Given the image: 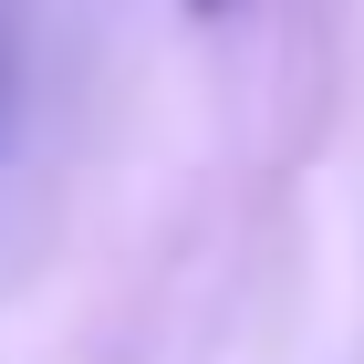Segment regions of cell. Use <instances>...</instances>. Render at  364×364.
Returning <instances> with one entry per match:
<instances>
[{
	"label": "cell",
	"instance_id": "cell-1",
	"mask_svg": "<svg viewBox=\"0 0 364 364\" xmlns=\"http://www.w3.org/2000/svg\"><path fill=\"white\" fill-rule=\"evenodd\" d=\"M0 125H11V11H0Z\"/></svg>",
	"mask_w": 364,
	"mask_h": 364
},
{
	"label": "cell",
	"instance_id": "cell-2",
	"mask_svg": "<svg viewBox=\"0 0 364 364\" xmlns=\"http://www.w3.org/2000/svg\"><path fill=\"white\" fill-rule=\"evenodd\" d=\"M188 11H198V21H219V11H229V0H188Z\"/></svg>",
	"mask_w": 364,
	"mask_h": 364
}]
</instances>
